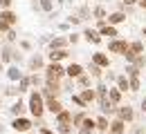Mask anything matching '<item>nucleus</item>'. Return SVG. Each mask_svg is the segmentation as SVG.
Masks as SVG:
<instances>
[{
    "mask_svg": "<svg viewBox=\"0 0 146 134\" xmlns=\"http://www.w3.org/2000/svg\"><path fill=\"white\" fill-rule=\"evenodd\" d=\"M29 112H32V116H36V118L43 116V112H45V103H43L40 92H32V94H29Z\"/></svg>",
    "mask_w": 146,
    "mask_h": 134,
    "instance_id": "1",
    "label": "nucleus"
},
{
    "mask_svg": "<svg viewBox=\"0 0 146 134\" xmlns=\"http://www.w3.org/2000/svg\"><path fill=\"white\" fill-rule=\"evenodd\" d=\"M63 74H65V69H63L58 63H50L47 69H45V80H58Z\"/></svg>",
    "mask_w": 146,
    "mask_h": 134,
    "instance_id": "2",
    "label": "nucleus"
},
{
    "mask_svg": "<svg viewBox=\"0 0 146 134\" xmlns=\"http://www.w3.org/2000/svg\"><path fill=\"white\" fill-rule=\"evenodd\" d=\"M11 127L16 132H27V130H32V121L29 118H23V116H16L14 123H11Z\"/></svg>",
    "mask_w": 146,
    "mask_h": 134,
    "instance_id": "3",
    "label": "nucleus"
},
{
    "mask_svg": "<svg viewBox=\"0 0 146 134\" xmlns=\"http://www.w3.org/2000/svg\"><path fill=\"white\" fill-rule=\"evenodd\" d=\"M0 20H2V22H7V25L11 27V25H16V22H18V16H16L14 11H9V9H2V11H0Z\"/></svg>",
    "mask_w": 146,
    "mask_h": 134,
    "instance_id": "4",
    "label": "nucleus"
},
{
    "mask_svg": "<svg viewBox=\"0 0 146 134\" xmlns=\"http://www.w3.org/2000/svg\"><path fill=\"white\" fill-rule=\"evenodd\" d=\"M126 47H128V42H124V40H112V42L108 45V49L112 52V54H124Z\"/></svg>",
    "mask_w": 146,
    "mask_h": 134,
    "instance_id": "5",
    "label": "nucleus"
},
{
    "mask_svg": "<svg viewBox=\"0 0 146 134\" xmlns=\"http://www.w3.org/2000/svg\"><path fill=\"white\" fill-rule=\"evenodd\" d=\"M45 110H50L52 114H58V112L63 110V105H61V103L56 101L54 96H50V98H47V103H45Z\"/></svg>",
    "mask_w": 146,
    "mask_h": 134,
    "instance_id": "6",
    "label": "nucleus"
},
{
    "mask_svg": "<svg viewBox=\"0 0 146 134\" xmlns=\"http://www.w3.org/2000/svg\"><path fill=\"white\" fill-rule=\"evenodd\" d=\"M56 123H58V125H70V123H72V114L65 112V110H61V112L56 114Z\"/></svg>",
    "mask_w": 146,
    "mask_h": 134,
    "instance_id": "7",
    "label": "nucleus"
},
{
    "mask_svg": "<svg viewBox=\"0 0 146 134\" xmlns=\"http://www.w3.org/2000/svg\"><path fill=\"white\" fill-rule=\"evenodd\" d=\"M92 63H94V65H99V67H108V65H110L108 56H106V54H99V52H97V54H92Z\"/></svg>",
    "mask_w": 146,
    "mask_h": 134,
    "instance_id": "8",
    "label": "nucleus"
},
{
    "mask_svg": "<svg viewBox=\"0 0 146 134\" xmlns=\"http://www.w3.org/2000/svg\"><path fill=\"white\" fill-rule=\"evenodd\" d=\"M65 74H68L70 78H76V76H81V74H83V67H81V65H76V63H72V65L65 69Z\"/></svg>",
    "mask_w": 146,
    "mask_h": 134,
    "instance_id": "9",
    "label": "nucleus"
},
{
    "mask_svg": "<svg viewBox=\"0 0 146 134\" xmlns=\"http://www.w3.org/2000/svg\"><path fill=\"white\" fill-rule=\"evenodd\" d=\"M117 116H119V121H133V110L130 107H119L117 110Z\"/></svg>",
    "mask_w": 146,
    "mask_h": 134,
    "instance_id": "10",
    "label": "nucleus"
},
{
    "mask_svg": "<svg viewBox=\"0 0 146 134\" xmlns=\"http://www.w3.org/2000/svg\"><path fill=\"white\" fill-rule=\"evenodd\" d=\"M108 127H110V134H124V121H119V118H117V121H112V123H110Z\"/></svg>",
    "mask_w": 146,
    "mask_h": 134,
    "instance_id": "11",
    "label": "nucleus"
},
{
    "mask_svg": "<svg viewBox=\"0 0 146 134\" xmlns=\"http://www.w3.org/2000/svg\"><path fill=\"white\" fill-rule=\"evenodd\" d=\"M65 56H68V52H65V49H52V54H50V60H52V63H58L61 58H65Z\"/></svg>",
    "mask_w": 146,
    "mask_h": 134,
    "instance_id": "12",
    "label": "nucleus"
},
{
    "mask_svg": "<svg viewBox=\"0 0 146 134\" xmlns=\"http://www.w3.org/2000/svg\"><path fill=\"white\" fill-rule=\"evenodd\" d=\"M108 101L112 105H117V103L121 101V92H119V90H108Z\"/></svg>",
    "mask_w": 146,
    "mask_h": 134,
    "instance_id": "13",
    "label": "nucleus"
},
{
    "mask_svg": "<svg viewBox=\"0 0 146 134\" xmlns=\"http://www.w3.org/2000/svg\"><path fill=\"white\" fill-rule=\"evenodd\" d=\"M7 76L11 78V80H20V78H23V72H20L18 67H9V69H7Z\"/></svg>",
    "mask_w": 146,
    "mask_h": 134,
    "instance_id": "14",
    "label": "nucleus"
},
{
    "mask_svg": "<svg viewBox=\"0 0 146 134\" xmlns=\"http://www.w3.org/2000/svg\"><path fill=\"white\" fill-rule=\"evenodd\" d=\"M99 36H117V31H115V27H110V25H101Z\"/></svg>",
    "mask_w": 146,
    "mask_h": 134,
    "instance_id": "15",
    "label": "nucleus"
},
{
    "mask_svg": "<svg viewBox=\"0 0 146 134\" xmlns=\"http://www.w3.org/2000/svg\"><path fill=\"white\" fill-rule=\"evenodd\" d=\"M117 90H119V92L130 90V87H128V78H126V76H117Z\"/></svg>",
    "mask_w": 146,
    "mask_h": 134,
    "instance_id": "16",
    "label": "nucleus"
},
{
    "mask_svg": "<svg viewBox=\"0 0 146 134\" xmlns=\"http://www.w3.org/2000/svg\"><path fill=\"white\" fill-rule=\"evenodd\" d=\"M124 20H126V16H124L121 11H117V14L108 16V22H110V25H117V22H124Z\"/></svg>",
    "mask_w": 146,
    "mask_h": 134,
    "instance_id": "17",
    "label": "nucleus"
},
{
    "mask_svg": "<svg viewBox=\"0 0 146 134\" xmlns=\"http://www.w3.org/2000/svg\"><path fill=\"white\" fill-rule=\"evenodd\" d=\"M79 98H81V101L88 105V103H92V101H94V92H92V90H83V94L79 96Z\"/></svg>",
    "mask_w": 146,
    "mask_h": 134,
    "instance_id": "18",
    "label": "nucleus"
},
{
    "mask_svg": "<svg viewBox=\"0 0 146 134\" xmlns=\"http://www.w3.org/2000/svg\"><path fill=\"white\" fill-rule=\"evenodd\" d=\"M88 40H92V42H99L101 40V36H99V31H92V29H86V34H83Z\"/></svg>",
    "mask_w": 146,
    "mask_h": 134,
    "instance_id": "19",
    "label": "nucleus"
},
{
    "mask_svg": "<svg viewBox=\"0 0 146 134\" xmlns=\"http://www.w3.org/2000/svg\"><path fill=\"white\" fill-rule=\"evenodd\" d=\"M11 58H14V52H11L9 47H2V56H0V60H2V63H9Z\"/></svg>",
    "mask_w": 146,
    "mask_h": 134,
    "instance_id": "20",
    "label": "nucleus"
},
{
    "mask_svg": "<svg viewBox=\"0 0 146 134\" xmlns=\"http://www.w3.org/2000/svg\"><path fill=\"white\" fill-rule=\"evenodd\" d=\"M29 67H32V69H40V67H43V58H40V56H32Z\"/></svg>",
    "mask_w": 146,
    "mask_h": 134,
    "instance_id": "21",
    "label": "nucleus"
},
{
    "mask_svg": "<svg viewBox=\"0 0 146 134\" xmlns=\"http://www.w3.org/2000/svg\"><path fill=\"white\" fill-rule=\"evenodd\" d=\"M108 125H110V123L104 118V116H99V118L94 121V127H99V130H108Z\"/></svg>",
    "mask_w": 146,
    "mask_h": 134,
    "instance_id": "22",
    "label": "nucleus"
},
{
    "mask_svg": "<svg viewBox=\"0 0 146 134\" xmlns=\"http://www.w3.org/2000/svg\"><path fill=\"white\" fill-rule=\"evenodd\" d=\"M50 47H52V49H63V47H65V38H54L50 42Z\"/></svg>",
    "mask_w": 146,
    "mask_h": 134,
    "instance_id": "23",
    "label": "nucleus"
},
{
    "mask_svg": "<svg viewBox=\"0 0 146 134\" xmlns=\"http://www.w3.org/2000/svg\"><path fill=\"white\" fill-rule=\"evenodd\" d=\"M128 87H130V90H139V76H137V74H133V76H130Z\"/></svg>",
    "mask_w": 146,
    "mask_h": 134,
    "instance_id": "24",
    "label": "nucleus"
},
{
    "mask_svg": "<svg viewBox=\"0 0 146 134\" xmlns=\"http://www.w3.org/2000/svg\"><path fill=\"white\" fill-rule=\"evenodd\" d=\"M29 85H32V83H29V78H27V76H23V78L18 80V92H25V90H27Z\"/></svg>",
    "mask_w": 146,
    "mask_h": 134,
    "instance_id": "25",
    "label": "nucleus"
},
{
    "mask_svg": "<svg viewBox=\"0 0 146 134\" xmlns=\"http://www.w3.org/2000/svg\"><path fill=\"white\" fill-rule=\"evenodd\" d=\"M23 110H25V105H23V103H14V107H11V112H14V116H20L23 114Z\"/></svg>",
    "mask_w": 146,
    "mask_h": 134,
    "instance_id": "26",
    "label": "nucleus"
},
{
    "mask_svg": "<svg viewBox=\"0 0 146 134\" xmlns=\"http://www.w3.org/2000/svg\"><path fill=\"white\" fill-rule=\"evenodd\" d=\"M38 5H40L45 11H52V0H38Z\"/></svg>",
    "mask_w": 146,
    "mask_h": 134,
    "instance_id": "27",
    "label": "nucleus"
},
{
    "mask_svg": "<svg viewBox=\"0 0 146 134\" xmlns=\"http://www.w3.org/2000/svg\"><path fill=\"white\" fill-rule=\"evenodd\" d=\"M83 118H86V112H81V114H76V116L72 118V121H74V125H81V123H83Z\"/></svg>",
    "mask_w": 146,
    "mask_h": 134,
    "instance_id": "28",
    "label": "nucleus"
},
{
    "mask_svg": "<svg viewBox=\"0 0 146 134\" xmlns=\"http://www.w3.org/2000/svg\"><path fill=\"white\" fill-rule=\"evenodd\" d=\"M7 31H9V25H7V22H2V20H0V36H5V34H7Z\"/></svg>",
    "mask_w": 146,
    "mask_h": 134,
    "instance_id": "29",
    "label": "nucleus"
},
{
    "mask_svg": "<svg viewBox=\"0 0 146 134\" xmlns=\"http://www.w3.org/2000/svg\"><path fill=\"white\" fill-rule=\"evenodd\" d=\"M92 132H94V127H86V125L79 127V134H92Z\"/></svg>",
    "mask_w": 146,
    "mask_h": 134,
    "instance_id": "30",
    "label": "nucleus"
},
{
    "mask_svg": "<svg viewBox=\"0 0 146 134\" xmlns=\"http://www.w3.org/2000/svg\"><path fill=\"white\" fill-rule=\"evenodd\" d=\"M14 0H0V9H9Z\"/></svg>",
    "mask_w": 146,
    "mask_h": 134,
    "instance_id": "31",
    "label": "nucleus"
},
{
    "mask_svg": "<svg viewBox=\"0 0 146 134\" xmlns=\"http://www.w3.org/2000/svg\"><path fill=\"white\" fill-rule=\"evenodd\" d=\"M90 72H92V76H99L101 72H99V65H90Z\"/></svg>",
    "mask_w": 146,
    "mask_h": 134,
    "instance_id": "32",
    "label": "nucleus"
},
{
    "mask_svg": "<svg viewBox=\"0 0 146 134\" xmlns=\"http://www.w3.org/2000/svg\"><path fill=\"white\" fill-rule=\"evenodd\" d=\"M5 36H7V40H9V42H14V40H16V34H14V31H11V29H9V31H7V34H5Z\"/></svg>",
    "mask_w": 146,
    "mask_h": 134,
    "instance_id": "33",
    "label": "nucleus"
},
{
    "mask_svg": "<svg viewBox=\"0 0 146 134\" xmlns=\"http://www.w3.org/2000/svg\"><path fill=\"white\" fill-rule=\"evenodd\" d=\"M76 78H79V83H81V85H88V83H90V78L83 76V74H81V76H76Z\"/></svg>",
    "mask_w": 146,
    "mask_h": 134,
    "instance_id": "34",
    "label": "nucleus"
},
{
    "mask_svg": "<svg viewBox=\"0 0 146 134\" xmlns=\"http://www.w3.org/2000/svg\"><path fill=\"white\" fill-rule=\"evenodd\" d=\"M72 101H74V103H76V105H79V107H86V103H83V101H81L79 96H72Z\"/></svg>",
    "mask_w": 146,
    "mask_h": 134,
    "instance_id": "35",
    "label": "nucleus"
},
{
    "mask_svg": "<svg viewBox=\"0 0 146 134\" xmlns=\"http://www.w3.org/2000/svg\"><path fill=\"white\" fill-rule=\"evenodd\" d=\"M58 132H63V134H68V132H70V125H58Z\"/></svg>",
    "mask_w": 146,
    "mask_h": 134,
    "instance_id": "36",
    "label": "nucleus"
},
{
    "mask_svg": "<svg viewBox=\"0 0 146 134\" xmlns=\"http://www.w3.org/2000/svg\"><path fill=\"white\" fill-rule=\"evenodd\" d=\"M94 16H97V18H104V9H101V7H99V9H94Z\"/></svg>",
    "mask_w": 146,
    "mask_h": 134,
    "instance_id": "37",
    "label": "nucleus"
},
{
    "mask_svg": "<svg viewBox=\"0 0 146 134\" xmlns=\"http://www.w3.org/2000/svg\"><path fill=\"white\" fill-rule=\"evenodd\" d=\"M40 134H54L52 130H47V127H40Z\"/></svg>",
    "mask_w": 146,
    "mask_h": 134,
    "instance_id": "38",
    "label": "nucleus"
},
{
    "mask_svg": "<svg viewBox=\"0 0 146 134\" xmlns=\"http://www.w3.org/2000/svg\"><path fill=\"white\" fill-rule=\"evenodd\" d=\"M124 2H126V5H135L137 0H124Z\"/></svg>",
    "mask_w": 146,
    "mask_h": 134,
    "instance_id": "39",
    "label": "nucleus"
},
{
    "mask_svg": "<svg viewBox=\"0 0 146 134\" xmlns=\"http://www.w3.org/2000/svg\"><path fill=\"white\" fill-rule=\"evenodd\" d=\"M137 2H139V5H142V7H146V0H137Z\"/></svg>",
    "mask_w": 146,
    "mask_h": 134,
    "instance_id": "40",
    "label": "nucleus"
},
{
    "mask_svg": "<svg viewBox=\"0 0 146 134\" xmlns=\"http://www.w3.org/2000/svg\"><path fill=\"white\" fill-rule=\"evenodd\" d=\"M142 107H144V110H146V98H144V101H142Z\"/></svg>",
    "mask_w": 146,
    "mask_h": 134,
    "instance_id": "41",
    "label": "nucleus"
},
{
    "mask_svg": "<svg viewBox=\"0 0 146 134\" xmlns=\"http://www.w3.org/2000/svg\"><path fill=\"white\" fill-rule=\"evenodd\" d=\"M0 72H2V60H0Z\"/></svg>",
    "mask_w": 146,
    "mask_h": 134,
    "instance_id": "42",
    "label": "nucleus"
},
{
    "mask_svg": "<svg viewBox=\"0 0 146 134\" xmlns=\"http://www.w3.org/2000/svg\"><path fill=\"white\" fill-rule=\"evenodd\" d=\"M144 38H146V29H144Z\"/></svg>",
    "mask_w": 146,
    "mask_h": 134,
    "instance_id": "43",
    "label": "nucleus"
},
{
    "mask_svg": "<svg viewBox=\"0 0 146 134\" xmlns=\"http://www.w3.org/2000/svg\"><path fill=\"white\" fill-rule=\"evenodd\" d=\"M0 11H2V9H0Z\"/></svg>",
    "mask_w": 146,
    "mask_h": 134,
    "instance_id": "44",
    "label": "nucleus"
}]
</instances>
